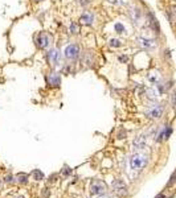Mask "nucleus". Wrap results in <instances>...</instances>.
<instances>
[{
	"mask_svg": "<svg viewBox=\"0 0 176 198\" xmlns=\"http://www.w3.org/2000/svg\"><path fill=\"white\" fill-rule=\"evenodd\" d=\"M147 162H148L147 156L142 155V153H135V155H133L130 158V166H131V169H134V170H142L147 165Z\"/></svg>",
	"mask_w": 176,
	"mask_h": 198,
	"instance_id": "1",
	"label": "nucleus"
},
{
	"mask_svg": "<svg viewBox=\"0 0 176 198\" xmlns=\"http://www.w3.org/2000/svg\"><path fill=\"white\" fill-rule=\"evenodd\" d=\"M164 111V107L162 105H152L146 110V115L151 119H158L162 116V114Z\"/></svg>",
	"mask_w": 176,
	"mask_h": 198,
	"instance_id": "2",
	"label": "nucleus"
},
{
	"mask_svg": "<svg viewBox=\"0 0 176 198\" xmlns=\"http://www.w3.org/2000/svg\"><path fill=\"white\" fill-rule=\"evenodd\" d=\"M65 57L68 59H70V61H74V59L78 58L80 56V48H78L77 44H70V45H68L65 48Z\"/></svg>",
	"mask_w": 176,
	"mask_h": 198,
	"instance_id": "3",
	"label": "nucleus"
},
{
	"mask_svg": "<svg viewBox=\"0 0 176 198\" xmlns=\"http://www.w3.org/2000/svg\"><path fill=\"white\" fill-rule=\"evenodd\" d=\"M36 44L40 49H46L51 44V36L45 32H40L36 36Z\"/></svg>",
	"mask_w": 176,
	"mask_h": 198,
	"instance_id": "4",
	"label": "nucleus"
},
{
	"mask_svg": "<svg viewBox=\"0 0 176 198\" xmlns=\"http://www.w3.org/2000/svg\"><path fill=\"white\" fill-rule=\"evenodd\" d=\"M113 189L121 197H125L127 194V185L125 184L123 180H115L113 182Z\"/></svg>",
	"mask_w": 176,
	"mask_h": 198,
	"instance_id": "5",
	"label": "nucleus"
},
{
	"mask_svg": "<svg viewBox=\"0 0 176 198\" xmlns=\"http://www.w3.org/2000/svg\"><path fill=\"white\" fill-rule=\"evenodd\" d=\"M106 190V185L102 181H93L90 186V192L93 196H101Z\"/></svg>",
	"mask_w": 176,
	"mask_h": 198,
	"instance_id": "6",
	"label": "nucleus"
},
{
	"mask_svg": "<svg viewBox=\"0 0 176 198\" xmlns=\"http://www.w3.org/2000/svg\"><path fill=\"white\" fill-rule=\"evenodd\" d=\"M136 44L143 49H154L156 46L155 40L152 38H144V37H138L136 38Z\"/></svg>",
	"mask_w": 176,
	"mask_h": 198,
	"instance_id": "7",
	"label": "nucleus"
},
{
	"mask_svg": "<svg viewBox=\"0 0 176 198\" xmlns=\"http://www.w3.org/2000/svg\"><path fill=\"white\" fill-rule=\"evenodd\" d=\"M48 61H49L52 65H57L58 61H60V52L57 49H52V50L48 53Z\"/></svg>",
	"mask_w": 176,
	"mask_h": 198,
	"instance_id": "8",
	"label": "nucleus"
},
{
	"mask_svg": "<svg viewBox=\"0 0 176 198\" xmlns=\"http://www.w3.org/2000/svg\"><path fill=\"white\" fill-rule=\"evenodd\" d=\"M144 94H146V97H147V99H150V101H155V99H158V95H159V93L152 87L146 88Z\"/></svg>",
	"mask_w": 176,
	"mask_h": 198,
	"instance_id": "9",
	"label": "nucleus"
},
{
	"mask_svg": "<svg viewBox=\"0 0 176 198\" xmlns=\"http://www.w3.org/2000/svg\"><path fill=\"white\" fill-rule=\"evenodd\" d=\"M80 21H81V24H84V25H91L93 21H94V19H93V16L90 13H84L81 16Z\"/></svg>",
	"mask_w": 176,
	"mask_h": 198,
	"instance_id": "10",
	"label": "nucleus"
},
{
	"mask_svg": "<svg viewBox=\"0 0 176 198\" xmlns=\"http://www.w3.org/2000/svg\"><path fill=\"white\" fill-rule=\"evenodd\" d=\"M147 79L151 83H159L160 82V75H159L158 71H151L147 75Z\"/></svg>",
	"mask_w": 176,
	"mask_h": 198,
	"instance_id": "11",
	"label": "nucleus"
},
{
	"mask_svg": "<svg viewBox=\"0 0 176 198\" xmlns=\"http://www.w3.org/2000/svg\"><path fill=\"white\" fill-rule=\"evenodd\" d=\"M48 82H49L51 85H53V86L57 87L58 85H60V77H58L56 73H52L51 75L48 77Z\"/></svg>",
	"mask_w": 176,
	"mask_h": 198,
	"instance_id": "12",
	"label": "nucleus"
},
{
	"mask_svg": "<svg viewBox=\"0 0 176 198\" xmlns=\"http://www.w3.org/2000/svg\"><path fill=\"white\" fill-rule=\"evenodd\" d=\"M134 145H135L136 148H139V149H143V148L146 147V137H144V136H139V137L134 141Z\"/></svg>",
	"mask_w": 176,
	"mask_h": 198,
	"instance_id": "13",
	"label": "nucleus"
},
{
	"mask_svg": "<svg viewBox=\"0 0 176 198\" xmlns=\"http://www.w3.org/2000/svg\"><path fill=\"white\" fill-rule=\"evenodd\" d=\"M114 29H115V32L118 33V34H122V33H125V27L122 25L121 23H115V25H114Z\"/></svg>",
	"mask_w": 176,
	"mask_h": 198,
	"instance_id": "14",
	"label": "nucleus"
},
{
	"mask_svg": "<svg viewBox=\"0 0 176 198\" xmlns=\"http://www.w3.org/2000/svg\"><path fill=\"white\" fill-rule=\"evenodd\" d=\"M69 31H70L72 34H77L78 32H80V27H78L76 23H72L70 27H69Z\"/></svg>",
	"mask_w": 176,
	"mask_h": 198,
	"instance_id": "15",
	"label": "nucleus"
},
{
	"mask_svg": "<svg viewBox=\"0 0 176 198\" xmlns=\"http://www.w3.org/2000/svg\"><path fill=\"white\" fill-rule=\"evenodd\" d=\"M121 45H122V44H121L119 40H117V38H111L110 40V46L111 48H119Z\"/></svg>",
	"mask_w": 176,
	"mask_h": 198,
	"instance_id": "16",
	"label": "nucleus"
},
{
	"mask_svg": "<svg viewBox=\"0 0 176 198\" xmlns=\"http://www.w3.org/2000/svg\"><path fill=\"white\" fill-rule=\"evenodd\" d=\"M140 16H142V15H140V11H139V9H133V19L135 20V23L139 21Z\"/></svg>",
	"mask_w": 176,
	"mask_h": 198,
	"instance_id": "17",
	"label": "nucleus"
},
{
	"mask_svg": "<svg viewBox=\"0 0 176 198\" xmlns=\"http://www.w3.org/2000/svg\"><path fill=\"white\" fill-rule=\"evenodd\" d=\"M77 2H78V4H80V6L86 7V6H89V4L91 3V0H77Z\"/></svg>",
	"mask_w": 176,
	"mask_h": 198,
	"instance_id": "18",
	"label": "nucleus"
},
{
	"mask_svg": "<svg viewBox=\"0 0 176 198\" xmlns=\"http://www.w3.org/2000/svg\"><path fill=\"white\" fill-rule=\"evenodd\" d=\"M35 177H36V180H40V178H42V173H40L38 170L35 172Z\"/></svg>",
	"mask_w": 176,
	"mask_h": 198,
	"instance_id": "19",
	"label": "nucleus"
},
{
	"mask_svg": "<svg viewBox=\"0 0 176 198\" xmlns=\"http://www.w3.org/2000/svg\"><path fill=\"white\" fill-rule=\"evenodd\" d=\"M119 59H121L122 62H127V59H129V58H127V57H125V56H122V57H119Z\"/></svg>",
	"mask_w": 176,
	"mask_h": 198,
	"instance_id": "20",
	"label": "nucleus"
},
{
	"mask_svg": "<svg viewBox=\"0 0 176 198\" xmlns=\"http://www.w3.org/2000/svg\"><path fill=\"white\" fill-rule=\"evenodd\" d=\"M110 3H113V4H119V0H109Z\"/></svg>",
	"mask_w": 176,
	"mask_h": 198,
	"instance_id": "21",
	"label": "nucleus"
},
{
	"mask_svg": "<svg viewBox=\"0 0 176 198\" xmlns=\"http://www.w3.org/2000/svg\"><path fill=\"white\" fill-rule=\"evenodd\" d=\"M156 198H165L163 194H160V196H158V197H156Z\"/></svg>",
	"mask_w": 176,
	"mask_h": 198,
	"instance_id": "22",
	"label": "nucleus"
},
{
	"mask_svg": "<svg viewBox=\"0 0 176 198\" xmlns=\"http://www.w3.org/2000/svg\"><path fill=\"white\" fill-rule=\"evenodd\" d=\"M35 2H42V0H35Z\"/></svg>",
	"mask_w": 176,
	"mask_h": 198,
	"instance_id": "23",
	"label": "nucleus"
},
{
	"mask_svg": "<svg viewBox=\"0 0 176 198\" xmlns=\"http://www.w3.org/2000/svg\"><path fill=\"white\" fill-rule=\"evenodd\" d=\"M101 198H107V197H101Z\"/></svg>",
	"mask_w": 176,
	"mask_h": 198,
	"instance_id": "24",
	"label": "nucleus"
}]
</instances>
